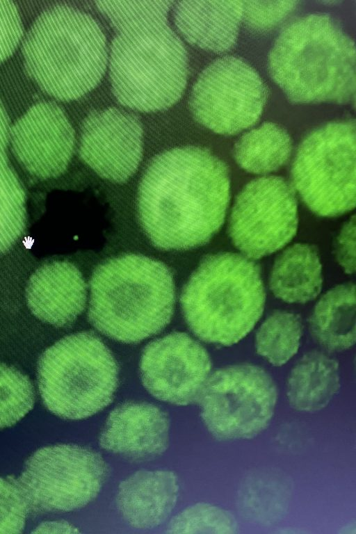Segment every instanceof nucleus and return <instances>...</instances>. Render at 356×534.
<instances>
[{"label":"nucleus","mask_w":356,"mask_h":534,"mask_svg":"<svg viewBox=\"0 0 356 534\" xmlns=\"http://www.w3.org/2000/svg\"><path fill=\"white\" fill-rule=\"evenodd\" d=\"M13 151L31 175L42 179L61 175L74 147V132L64 112L52 103L29 109L10 131Z\"/></svg>","instance_id":"obj_15"},{"label":"nucleus","mask_w":356,"mask_h":534,"mask_svg":"<svg viewBox=\"0 0 356 534\" xmlns=\"http://www.w3.org/2000/svg\"><path fill=\"white\" fill-rule=\"evenodd\" d=\"M179 485L169 471H140L119 486L117 503L125 520L134 528H151L161 524L172 512Z\"/></svg>","instance_id":"obj_19"},{"label":"nucleus","mask_w":356,"mask_h":534,"mask_svg":"<svg viewBox=\"0 0 356 534\" xmlns=\"http://www.w3.org/2000/svg\"><path fill=\"white\" fill-rule=\"evenodd\" d=\"M314 339L331 350H344L355 341V289L351 283L339 285L316 303L310 320Z\"/></svg>","instance_id":"obj_22"},{"label":"nucleus","mask_w":356,"mask_h":534,"mask_svg":"<svg viewBox=\"0 0 356 534\" xmlns=\"http://www.w3.org/2000/svg\"><path fill=\"white\" fill-rule=\"evenodd\" d=\"M237 521L229 511L207 503L194 504L178 514L170 523L172 533L234 534Z\"/></svg>","instance_id":"obj_27"},{"label":"nucleus","mask_w":356,"mask_h":534,"mask_svg":"<svg viewBox=\"0 0 356 534\" xmlns=\"http://www.w3.org/2000/svg\"><path fill=\"white\" fill-rule=\"evenodd\" d=\"M169 442V419L158 407L129 402L108 415L99 443L108 451L136 460L161 455Z\"/></svg>","instance_id":"obj_16"},{"label":"nucleus","mask_w":356,"mask_h":534,"mask_svg":"<svg viewBox=\"0 0 356 534\" xmlns=\"http://www.w3.org/2000/svg\"><path fill=\"white\" fill-rule=\"evenodd\" d=\"M22 28L17 10L13 2L0 1V62L16 48Z\"/></svg>","instance_id":"obj_30"},{"label":"nucleus","mask_w":356,"mask_h":534,"mask_svg":"<svg viewBox=\"0 0 356 534\" xmlns=\"http://www.w3.org/2000/svg\"><path fill=\"white\" fill-rule=\"evenodd\" d=\"M108 53L97 19L67 5L44 12L24 44L30 74L49 94L63 101L79 99L98 85L108 66Z\"/></svg>","instance_id":"obj_5"},{"label":"nucleus","mask_w":356,"mask_h":534,"mask_svg":"<svg viewBox=\"0 0 356 534\" xmlns=\"http://www.w3.org/2000/svg\"><path fill=\"white\" fill-rule=\"evenodd\" d=\"M29 378L13 366L0 363V430L21 420L33 407Z\"/></svg>","instance_id":"obj_26"},{"label":"nucleus","mask_w":356,"mask_h":534,"mask_svg":"<svg viewBox=\"0 0 356 534\" xmlns=\"http://www.w3.org/2000/svg\"><path fill=\"white\" fill-rule=\"evenodd\" d=\"M296 1H243V18L257 31L270 29L283 21L296 8Z\"/></svg>","instance_id":"obj_29"},{"label":"nucleus","mask_w":356,"mask_h":534,"mask_svg":"<svg viewBox=\"0 0 356 534\" xmlns=\"http://www.w3.org/2000/svg\"><path fill=\"white\" fill-rule=\"evenodd\" d=\"M211 371L204 348L188 334L175 332L149 343L140 360L142 382L156 398L178 405L197 398Z\"/></svg>","instance_id":"obj_13"},{"label":"nucleus","mask_w":356,"mask_h":534,"mask_svg":"<svg viewBox=\"0 0 356 534\" xmlns=\"http://www.w3.org/2000/svg\"><path fill=\"white\" fill-rule=\"evenodd\" d=\"M143 128L134 114L110 107L90 113L81 126L79 154L101 177L123 183L143 155Z\"/></svg>","instance_id":"obj_14"},{"label":"nucleus","mask_w":356,"mask_h":534,"mask_svg":"<svg viewBox=\"0 0 356 534\" xmlns=\"http://www.w3.org/2000/svg\"><path fill=\"white\" fill-rule=\"evenodd\" d=\"M302 324L296 314L277 312L261 324L255 336L257 353L271 364L281 366L298 352Z\"/></svg>","instance_id":"obj_24"},{"label":"nucleus","mask_w":356,"mask_h":534,"mask_svg":"<svg viewBox=\"0 0 356 534\" xmlns=\"http://www.w3.org/2000/svg\"><path fill=\"white\" fill-rule=\"evenodd\" d=\"M241 1H179L172 5L177 31L187 42L222 53L236 44L243 19Z\"/></svg>","instance_id":"obj_18"},{"label":"nucleus","mask_w":356,"mask_h":534,"mask_svg":"<svg viewBox=\"0 0 356 534\" xmlns=\"http://www.w3.org/2000/svg\"><path fill=\"white\" fill-rule=\"evenodd\" d=\"M26 197L7 157L0 158V253L8 250L26 225Z\"/></svg>","instance_id":"obj_25"},{"label":"nucleus","mask_w":356,"mask_h":534,"mask_svg":"<svg viewBox=\"0 0 356 534\" xmlns=\"http://www.w3.org/2000/svg\"><path fill=\"white\" fill-rule=\"evenodd\" d=\"M180 302L186 323L197 337L220 346L234 344L252 330L264 311L259 268L238 254L210 255L191 275Z\"/></svg>","instance_id":"obj_6"},{"label":"nucleus","mask_w":356,"mask_h":534,"mask_svg":"<svg viewBox=\"0 0 356 534\" xmlns=\"http://www.w3.org/2000/svg\"><path fill=\"white\" fill-rule=\"evenodd\" d=\"M107 471L105 461L96 451L74 444H56L33 453L17 480L29 508L65 512L92 501Z\"/></svg>","instance_id":"obj_10"},{"label":"nucleus","mask_w":356,"mask_h":534,"mask_svg":"<svg viewBox=\"0 0 356 534\" xmlns=\"http://www.w3.org/2000/svg\"><path fill=\"white\" fill-rule=\"evenodd\" d=\"M28 508L17 480L0 477V533H22Z\"/></svg>","instance_id":"obj_28"},{"label":"nucleus","mask_w":356,"mask_h":534,"mask_svg":"<svg viewBox=\"0 0 356 534\" xmlns=\"http://www.w3.org/2000/svg\"><path fill=\"white\" fill-rule=\"evenodd\" d=\"M291 148L288 133L276 124L266 122L241 136L235 145L234 155L245 170L265 174L282 166Z\"/></svg>","instance_id":"obj_23"},{"label":"nucleus","mask_w":356,"mask_h":534,"mask_svg":"<svg viewBox=\"0 0 356 534\" xmlns=\"http://www.w3.org/2000/svg\"><path fill=\"white\" fill-rule=\"evenodd\" d=\"M175 297L172 274L162 262L134 254L113 257L92 275L88 319L113 340L137 343L170 323Z\"/></svg>","instance_id":"obj_4"},{"label":"nucleus","mask_w":356,"mask_h":534,"mask_svg":"<svg viewBox=\"0 0 356 534\" xmlns=\"http://www.w3.org/2000/svg\"><path fill=\"white\" fill-rule=\"evenodd\" d=\"M76 528L66 522H49L40 525L34 533H77Z\"/></svg>","instance_id":"obj_33"},{"label":"nucleus","mask_w":356,"mask_h":534,"mask_svg":"<svg viewBox=\"0 0 356 534\" xmlns=\"http://www.w3.org/2000/svg\"><path fill=\"white\" fill-rule=\"evenodd\" d=\"M277 393L272 378L251 364H235L210 374L197 400L209 432L222 441L252 439L270 423Z\"/></svg>","instance_id":"obj_9"},{"label":"nucleus","mask_w":356,"mask_h":534,"mask_svg":"<svg viewBox=\"0 0 356 534\" xmlns=\"http://www.w3.org/2000/svg\"><path fill=\"white\" fill-rule=\"evenodd\" d=\"M26 296L38 318L58 327L72 324L84 310L87 289L79 270L72 263H47L30 277Z\"/></svg>","instance_id":"obj_17"},{"label":"nucleus","mask_w":356,"mask_h":534,"mask_svg":"<svg viewBox=\"0 0 356 534\" xmlns=\"http://www.w3.org/2000/svg\"><path fill=\"white\" fill-rule=\"evenodd\" d=\"M10 134L8 118L0 102V157L6 156V150Z\"/></svg>","instance_id":"obj_32"},{"label":"nucleus","mask_w":356,"mask_h":534,"mask_svg":"<svg viewBox=\"0 0 356 534\" xmlns=\"http://www.w3.org/2000/svg\"><path fill=\"white\" fill-rule=\"evenodd\" d=\"M266 88L257 72L243 60L225 56L199 75L189 97L195 120L223 135H233L253 125L266 101Z\"/></svg>","instance_id":"obj_11"},{"label":"nucleus","mask_w":356,"mask_h":534,"mask_svg":"<svg viewBox=\"0 0 356 534\" xmlns=\"http://www.w3.org/2000/svg\"><path fill=\"white\" fill-rule=\"evenodd\" d=\"M355 223L353 216L341 229L335 242L334 253L340 266L348 273L355 270Z\"/></svg>","instance_id":"obj_31"},{"label":"nucleus","mask_w":356,"mask_h":534,"mask_svg":"<svg viewBox=\"0 0 356 534\" xmlns=\"http://www.w3.org/2000/svg\"><path fill=\"white\" fill-rule=\"evenodd\" d=\"M270 288L279 299L304 303L314 299L322 286V269L315 248L293 245L275 260L270 276Z\"/></svg>","instance_id":"obj_21"},{"label":"nucleus","mask_w":356,"mask_h":534,"mask_svg":"<svg viewBox=\"0 0 356 534\" xmlns=\"http://www.w3.org/2000/svg\"><path fill=\"white\" fill-rule=\"evenodd\" d=\"M230 196L227 166L196 146L165 151L150 161L139 184L138 213L152 244L188 250L207 243L222 226Z\"/></svg>","instance_id":"obj_1"},{"label":"nucleus","mask_w":356,"mask_h":534,"mask_svg":"<svg viewBox=\"0 0 356 534\" xmlns=\"http://www.w3.org/2000/svg\"><path fill=\"white\" fill-rule=\"evenodd\" d=\"M297 201L282 177H259L238 195L229 221V234L243 256L259 259L287 244L298 227Z\"/></svg>","instance_id":"obj_12"},{"label":"nucleus","mask_w":356,"mask_h":534,"mask_svg":"<svg viewBox=\"0 0 356 534\" xmlns=\"http://www.w3.org/2000/svg\"><path fill=\"white\" fill-rule=\"evenodd\" d=\"M38 380L49 411L64 419H81L112 401L118 368L112 353L97 335L80 332L60 339L41 355Z\"/></svg>","instance_id":"obj_7"},{"label":"nucleus","mask_w":356,"mask_h":534,"mask_svg":"<svg viewBox=\"0 0 356 534\" xmlns=\"http://www.w3.org/2000/svg\"><path fill=\"white\" fill-rule=\"evenodd\" d=\"M268 66L274 81L296 103H347L355 91V47L330 17L312 14L286 26Z\"/></svg>","instance_id":"obj_3"},{"label":"nucleus","mask_w":356,"mask_h":534,"mask_svg":"<svg viewBox=\"0 0 356 534\" xmlns=\"http://www.w3.org/2000/svg\"><path fill=\"white\" fill-rule=\"evenodd\" d=\"M292 179L302 200L321 216H338L353 209L355 123L332 122L309 134L296 154Z\"/></svg>","instance_id":"obj_8"},{"label":"nucleus","mask_w":356,"mask_h":534,"mask_svg":"<svg viewBox=\"0 0 356 534\" xmlns=\"http://www.w3.org/2000/svg\"><path fill=\"white\" fill-rule=\"evenodd\" d=\"M339 387L337 362L325 353L312 352L305 355L291 371L286 396L294 410L313 412L325 407Z\"/></svg>","instance_id":"obj_20"},{"label":"nucleus","mask_w":356,"mask_h":534,"mask_svg":"<svg viewBox=\"0 0 356 534\" xmlns=\"http://www.w3.org/2000/svg\"><path fill=\"white\" fill-rule=\"evenodd\" d=\"M169 1H98L97 8L116 31L108 53L115 99L140 112L166 109L187 83L185 47L168 22Z\"/></svg>","instance_id":"obj_2"}]
</instances>
